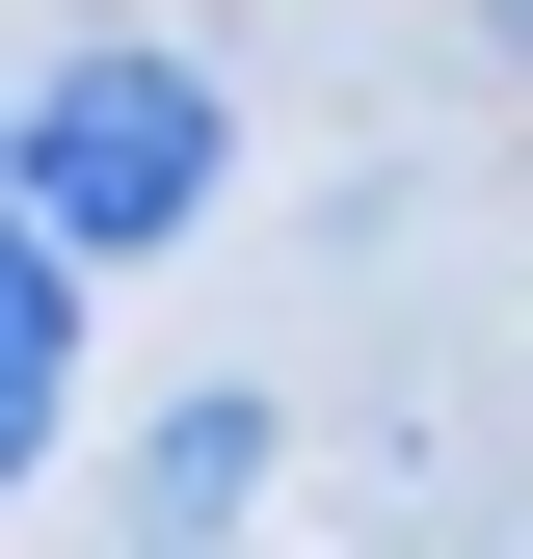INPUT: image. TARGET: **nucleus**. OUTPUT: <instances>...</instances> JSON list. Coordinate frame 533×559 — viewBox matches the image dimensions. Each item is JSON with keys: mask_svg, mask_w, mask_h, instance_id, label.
<instances>
[{"mask_svg": "<svg viewBox=\"0 0 533 559\" xmlns=\"http://www.w3.org/2000/svg\"><path fill=\"white\" fill-rule=\"evenodd\" d=\"M0 160H27V214L107 266V240H187V214H214V160H240V133H214V81H187V53H54Z\"/></svg>", "mask_w": 533, "mask_h": 559, "instance_id": "obj_1", "label": "nucleus"}, {"mask_svg": "<svg viewBox=\"0 0 533 559\" xmlns=\"http://www.w3.org/2000/svg\"><path fill=\"white\" fill-rule=\"evenodd\" d=\"M54 400H81V240H54L27 187H0V479L54 453Z\"/></svg>", "mask_w": 533, "mask_h": 559, "instance_id": "obj_2", "label": "nucleus"}, {"mask_svg": "<svg viewBox=\"0 0 533 559\" xmlns=\"http://www.w3.org/2000/svg\"><path fill=\"white\" fill-rule=\"evenodd\" d=\"M240 479H266V400H187V427H161V453H133V507H161V533H214V507H240Z\"/></svg>", "mask_w": 533, "mask_h": 559, "instance_id": "obj_3", "label": "nucleus"}, {"mask_svg": "<svg viewBox=\"0 0 533 559\" xmlns=\"http://www.w3.org/2000/svg\"><path fill=\"white\" fill-rule=\"evenodd\" d=\"M507 53H533V0H507Z\"/></svg>", "mask_w": 533, "mask_h": 559, "instance_id": "obj_4", "label": "nucleus"}]
</instances>
